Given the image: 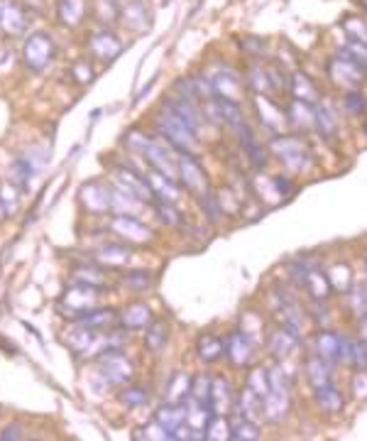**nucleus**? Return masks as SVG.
I'll use <instances>...</instances> for the list:
<instances>
[{"label":"nucleus","mask_w":367,"mask_h":441,"mask_svg":"<svg viewBox=\"0 0 367 441\" xmlns=\"http://www.w3.org/2000/svg\"><path fill=\"white\" fill-rule=\"evenodd\" d=\"M20 206V189L18 184L13 182H5L0 184V209H3L5 216H10V213H15Z\"/></svg>","instance_id":"37998d69"},{"label":"nucleus","mask_w":367,"mask_h":441,"mask_svg":"<svg viewBox=\"0 0 367 441\" xmlns=\"http://www.w3.org/2000/svg\"><path fill=\"white\" fill-rule=\"evenodd\" d=\"M144 179H147L149 189H152L154 199H162V201L177 204V199H179V187H177V182H174V179L164 177V174H162V172H157V169H149V174H147Z\"/></svg>","instance_id":"b1692460"},{"label":"nucleus","mask_w":367,"mask_h":441,"mask_svg":"<svg viewBox=\"0 0 367 441\" xmlns=\"http://www.w3.org/2000/svg\"><path fill=\"white\" fill-rule=\"evenodd\" d=\"M111 228L120 235L125 243H149L152 240V228L144 225L142 220L135 216H127V213H116L111 220Z\"/></svg>","instance_id":"9b49d317"},{"label":"nucleus","mask_w":367,"mask_h":441,"mask_svg":"<svg viewBox=\"0 0 367 441\" xmlns=\"http://www.w3.org/2000/svg\"><path fill=\"white\" fill-rule=\"evenodd\" d=\"M71 79H74L76 84H91L93 66L86 59H76L74 64H71Z\"/></svg>","instance_id":"864d4df0"},{"label":"nucleus","mask_w":367,"mask_h":441,"mask_svg":"<svg viewBox=\"0 0 367 441\" xmlns=\"http://www.w3.org/2000/svg\"><path fill=\"white\" fill-rule=\"evenodd\" d=\"M89 49L96 59L113 61L123 52V42L111 32V30H96V32L89 35Z\"/></svg>","instance_id":"4468645a"},{"label":"nucleus","mask_w":367,"mask_h":441,"mask_svg":"<svg viewBox=\"0 0 367 441\" xmlns=\"http://www.w3.org/2000/svg\"><path fill=\"white\" fill-rule=\"evenodd\" d=\"M196 356L204 363H216L220 358H225V338H220L218 333H204L196 338Z\"/></svg>","instance_id":"412c9836"},{"label":"nucleus","mask_w":367,"mask_h":441,"mask_svg":"<svg viewBox=\"0 0 367 441\" xmlns=\"http://www.w3.org/2000/svg\"><path fill=\"white\" fill-rule=\"evenodd\" d=\"M123 282H125L127 287H132V290H147V287H152V273H147V270H130V273L123 275Z\"/></svg>","instance_id":"3c124183"},{"label":"nucleus","mask_w":367,"mask_h":441,"mask_svg":"<svg viewBox=\"0 0 367 441\" xmlns=\"http://www.w3.org/2000/svg\"><path fill=\"white\" fill-rule=\"evenodd\" d=\"M169 145V142H167ZM164 145V142L159 140H149V145L144 147V160H147V165L152 169H157V172H162L164 177L169 179H177V160L179 157H174V152L169 150V147Z\"/></svg>","instance_id":"ddd939ff"},{"label":"nucleus","mask_w":367,"mask_h":441,"mask_svg":"<svg viewBox=\"0 0 367 441\" xmlns=\"http://www.w3.org/2000/svg\"><path fill=\"white\" fill-rule=\"evenodd\" d=\"M328 76L338 86H345V89H358V86L363 84L365 71L360 69L358 64H353L348 56L340 52L338 56H333V59L328 61Z\"/></svg>","instance_id":"f8f14e48"},{"label":"nucleus","mask_w":367,"mask_h":441,"mask_svg":"<svg viewBox=\"0 0 367 441\" xmlns=\"http://www.w3.org/2000/svg\"><path fill=\"white\" fill-rule=\"evenodd\" d=\"M353 392H355V397H367V371L355 373V378H353Z\"/></svg>","instance_id":"13d9d810"},{"label":"nucleus","mask_w":367,"mask_h":441,"mask_svg":"<svg viewBox=\"0 0 367 441\" xmlns=\"http://www.w3.org/2000/svg\"><path fill=\"white\" fill-rule=\"evenodd\" d=\"M37 172V167L32 165V162L27 160V157H20V160H15V165H13V177H15V182L20 184V187H27L30 184V179H32V174Z\"/></svg>","instance_id":"09e8293b"},{"label":"nucleus","mask_w":367,"mask_h":441,"mask_svg":"<svg viewBox=\"0 0 367 441\" xmlns=\"http://www.w3.org/2000/svg\"><path fill=\"white\" fill-rule=\"evenodd\" d=\"M232 387L225 378H213L211 383V407H213L216 414H230L232 412Z\"/></svg>","instance_id":"393cba45"},{"label":"nucleus","mask_w":367,"mask_h":441,"mask_svg":"<svg viewBox=\"0 0 367 441\" xmlns=\"http://www.w3.org/2000/svg\"><path fill=\"white\" fill-rule=\"evenodd\" d=\"M345 108H348L350 113H355V116H360V113L367 111V99L358 89H350L348 96H345Z\"/></svg>","instance_id":"6e6d98bb"},{"label":"nucleus","mask_w":367,"mask_h":441,"mask_svg":"<svg viewBox=\"0 0 367 441\" xmlns=\"http://www.w3.org/2000/svg\"><path fill=\"white\" fill-rule=\"evenodd\" d=\"M206 79L211 81V89H213L216 99H228L240 104L242 99V79L232 66L228 64H216L211 71H206Z\"/></svg>","instance_id":"423d86ee"},{"label":"nucleus","mask_w":367,"mask_h":441,"mask_svg":"<svg viewBox=\"0 0 367 441\" xmlns=\"http://www.w3.org/2000/svg\"><path fill=\"white\" fill-rule=\"evenodd\" d=\"M255 108H257V116H260L262 128H267L270 132H279L284 123H287V113L279 108L270 96L255 94Z\"/></svg>","instance_id":"dca6fc26"},{"label":"nucleus","mask_w":367,"mask_h":441,"mask_svg":"<svg viewBox=\"0 0 367 441\" xmlns=\"http://www.w3.org/2000/svg\"><path fill=\"white\" fill-rule=\"evenodd\" d=\"M270 150L279 157L284 167H289L292 172H304L311 165V152L304 145L299 137L292 135H275L270 140Z\"/></svg>","instance_id":"f03ea898"},{"label":"nucleus","mask_w":367,"mask_h":441,"mask_svg":"<svg viewBox=\"0 0 367 441\" xmlns=\"http://www.w3.org/2000/svg\"><path fill=\"white\" fill-rule=\"evenodd\" d=\"M225 358H228L235 368H242L252 361V341L240 329L230 331L228 336H225Z\"/></svg>","instance_id":"2eb2a0df"},{"label":"nucleus","mask_w":367,"mask_h":441,"mask_svg":"<svg viewBox=\"0 0 367 441\" xmlns=\"http://www.w3.org/2000/svg\"><path fill=\"white\" fill-rule=\"evenodd\" d=\"M304 373H306V380L311 383V387L330 383V363L323 361L318 353H311V356L304 361Z\"/></svg>","instance_id":"c85d7f7f"},{"label":"nucleus","mask_w":367,"mask_h":441,"mask_svg":"<svg viewBox=\"0 0 367 441\" xmlns=\"http://www.w3.org/2000/svg\"><path fill=\"white\" fill-rule=\"evenodd\" d=\"M189 392H191V378L186 373L177 371L167 383V402L184 404L189 399Z\"/></svg>","instance_id":"c9c22d12"},{"label":"nucleus","mask_w":367,"mask_h":441,"mask_svg":"<svg viewBox=\"0 0 367 441\" xmlns=\"http://www.w3.org/2000/svg\"><path fill=\"white\" fill-rule=\"evenodd\" d=\"M84 13H86V0H59V5H56L59 23L69 25V27L79 25L81 18H84Z\"/></svg>","instance_id":"e433bc0d"},{"label":"nucleus","mask_w":367,"mask_h":441,"mask_svg":"<svg viewBox=\"0 0 367 441\" xmlns=\"http://www.w3.org/2000/svg\"><path fill=\"white\" fill-rule=\"evenodd\" d=\"M272 184H275V189L279 192V197H287V194H292V182H289L287 177H282V174L272 177Z\"/></svg>","instance_id":"052dcab7"},{"label":"nucleus","mask_w":367,"mask_h":441,"mask_svg":"<svg viewBox=\"0 0 367 441\" xmlns=\"http://www.w3.org/2000/svg\"><path fill=\"white\" fill-rule=\"evenodd\" d=\"M299 346V336L297 333H292L289 329H275L267 336V348H270V353L275 358H287L292 356L294 351H297Z\"/></svg>","instance_id":"5701e85b"},{"label":"nucleus","mask_w":367,"mask_h":441,"mask_svg":"<svg viewBox=\"0 0 367 441\" xmlns=\"http://www.w3.org/2000/svg\"><path fill=\"white\" fill-rule=\"evenodd\" d=\"M152 204H154V209H157L159 220H162L164 225L179 223V213H177V209H174V204H172V201H162V199H154Z\"/></svg>","instance_id":"603ef678"},{"label":"nucleus","mask_w":367,"mask_h":441,"mask_svg":"<svg viewBox=\"0 0 367 441\" xmlns=\"http://www.w3.org/2000/svg\"><path fill=\"white\" fill-rule=\"evenodd\" d=\"M287 120L292 123L294 128H301V130H306V128L313 125V106L311 104H304V101H289L287 106Z\"/></svg>","instance_id":"72a5a7b5"},{"label":"nucleus","mask_w":367,"mask_h":441,"mask_svg":"<svg viewBox=\"0 0 367 441\" xmlns=\"http://www.w3.org/2000/svg\"><path fill=\"white\" fill-rule=\"evenodd\" d=\"M74 282H81V285L103 290V287H106V275H103L96 265H81V268L74 270Z\"/></svg>","instance_id":"79ce46f5"},{"label":"nucleus","mask_w":367,"mask_h":441,"mask_svg":"<svg viewBox=\"0 0 367 441\" xmlns=\"http://www.w3.org/2000/svg\"><path fill=\"white\" fill-rule=\"evenodd\" d=\"M113 179H116V184H118V189H120V192L135 197L137 201H142V204H152L154 201V194H152V189H149L147 179L139 177V174L132 167H125V165L116 167V169H113Z\"/></svg>","instance_id":"1a4fd4ad"},{"label":"nucleus","mask_w":367,"mask_h":441,"mask_svg":"<svg viewBox=\"0 0 367 441\" xmlns=\"http://www.w3.org/2000/svg\"><path fill=\"white\" fill-rule=\"evenodd\" d=\"M98 373L111 385H127L135 375V368L120 348H106L98 353Z\"/></svg>","instance_id":"20e7f679"},{"label":"nucleus","mask_w":367,"mask_h":441,"mask_svg":"<svg viewBox=\"0 0 367 441\" xmlns=\"http://www.w3.org/2000/svg\"><path fill=\"white\" fill-rule=\"evenodd\" d=\"M230 414H242V417L257 422L260 417H265V412H262V397L245 385L240 392H237V397L232 399V412Z\"/></svg>","instance_id":"6ab92c4d"},{"label":"nucleus","mask_w":367,"mask_h":441,"mask_svg":"<svg viewBox=\"0 0 367 441\" xmlns=\"http://www.w3.org/2000/svg\"><path fill=\"white\" fill-rule=\"evenodd\" d=\"M25 434H23V424H18V422H13V424H8V427L0 432V439L3 441H15V439H23Z\"/></svg>","instance_id":"bf43d9fd"},{"label":"nucleus","mask_w":367,"mask_h":441,"mask_svg":"<svg viewBox=\"0 0 367 441\" xmlns=\"http://www.w3.org/2000/svg\"><path fill=\"white\" fill-rule=\"evenodd\" d=\"M120 20L135 32H142V30H149V10L144 8L142 0H125L120 3Z\"/></svg>","instance_id":"aec40b11"},{"label":"nucleus","mask_w":367,"mask_h":441,"mask_svg":"<svg viewBox=\"0 0 367 441\" xmlns=\"http://www.w3.org/2000/svg\"><path fill=\"white\" fill-rule=\"evenodd\" d=\"M301 287L306 290V294H311V299H328V294H330L328 275L321 273L316 265H313L311 273L306 275V280H304Z\"/></svg>","instance_id":"f704fd0d"},{"label":"nucleus","mask_w":367,"mask_h":441,"mask_svg":"<svg viewBox=\"0 0 367 441\" xmlns=\"http://www.w3.org/2000/svg\"><path fill=\"white\" fill-rule=\"evenodd\" d=\"M149 140H152V137L142 135V132H137V130H130V132L125 135L127 147H132V150H137V152H144V147L149 145Z\"/></svg>","instance_id":"4d7b16f0"},{"label":"nucleus","mask_w":367,"mask_h":441,"mask_svg":"<svg viewBox=\"0 0 367 441\" xmlns=\"http://www.w3.org/2000/svg\"><path fill=\"white\" fill-rule=\"evenodd\" d=\"M98 292H101V290H96V287L74 282V285H71L69 290L64 292V297L56 302V309H59V314L64 316V319L76 321L81 314H86V311L96 306Z\"/></svg>","instance_id":"f257e3e1"},{"label":"nucleus","mask_w":367,"mask_h":441,"mask_svg":"<svg viewBox=\"0 0 367 441\" xmlns=\"http://www.w3.org/2000/svg\"><path fill=\"white\" fill-rule=\"evenodd\" d=\"M211 383H213V378L206 375V373H199V375L191 378L189 399H194V402H201V404H211Z\"/></svg>","instance_id":"58836bf2"},{"label":"nucleus","mask_w":367,"mask_h":441,"mask_svg":"<svg viewBox=\"0 0 367 441\" xmlns=\"http://www.w3.org/2000/svg\"><path fill=\"white\" fill-rule=\"evenodd\" d=\"M56 54L54 39L49 32H32L23 44V61L30 71H42L51 64Z\"/></svg>","instance_id":"39448f33"},{"label":"nucleus","mask_w":367,"mask_h":441,"mask_svg":"<svg viewBox=\"0 0 367 441\" xmlns=\"http://www.w3.org/2000/svg\"><path fill=\"white\" fill-rule=\"evenodd\" d=\"M177 179L182 182V187L194 197H201V194L211 192V182L206 177V169L201 167V162L196 160L191 152H179L177 160Z\"/></svg>","instance_id":"0eeeda50"},{"label":"nucleus","mask_w":367,"mask_h":441,"mask_svg":"<svg viewBox=\"0 0 367 441\" xmlns=\"http://www.w3.org/2000/svg\"><path fill=\"white\" fill-rule=\"evenodd\" d=\"M169 341V324L162 319L152 321V324L144 329V348L149 353H159Z\"/></svg>","instance_id":"473e14b6"},{"label":"nucleus","mask_w":367,"mask_h":441,"mask_svg":"<svg viewBox=\"0 0 367 441\" xmlns=\"http://www.w3.org/2000/svg\"><path fill=\"white\" fill-rule=\"evenodd\" d=\"M348 363H353L355 371H367V341L365 338H360V341H353L350 343V356H348Z\"/></svg>","instance_id":"8fccbe9b"},{"label":"nucleus","mask_w":367,"mask_h":441,"mask_svg":"<svg viewBox=\"0 0 367 441\" xmlns=\"http://www.w3.org/2000/svg\"><path fill=\"white\" fill-rule=\"evenodd\" d=\"M316 353L323 358V361H328L330 366H335V363H348L350 341L343 336V333L323 329L316 333Z\"/></svg>","instance_id":"6e6552de"},{"label":"nucleus","mask_w":367,"mask_h":441,"mask_svg":"<svg viewBox=\"0 0 367 441\" xmlns=\"http://www.w3.org/2000/svg\"><path fill=\"white\" fill-rule=\"evenodd\" d=\"M313 125L318 128V132L323 137H335V132H338V118H335L330 104L318 101L316 108H313Z\"/></svg>","instance_id":"7c9ffc66"},{"label":"nucleus","mask_w":367,"mask_h":441,"mask_svg":"<svg viewBox=\"0 0 367 441\" xmlns=\"http://www.w3.org/2000/svg\"><path fill=\"white\" fill-rule=\"evenodd\" d=\"M81 204L89 213H106L113 209V189L103 182H86L79 189Z\"/></svg>","instance_id":"9d476101"},{"label":"nucleus","mask_w":367,"mask_h":441,"mask_svg":"<svg viewBox=\"0 0 367 441\" xmlns=\"http://www.w3.org/2000/svg\"><path fill=\"white\" fill-rule=\"evenodd\" d=\"M230 439L232 441H257L260 439V427L252 419L242 417V414H230Z\"/></svg>","instance_id":"2f4dec72"},{"label":"nucleus","mask_w":367,"mask_h":441,"mask_svg":"<svg viewBox=\"0 0 367 441\" xmlns=\"http://www.w3.org/2000/svg\"><path fill=\"white\" fill-rule=\"evenodd\" d=\"M328 282H330V290H338V292H348L353 287V275H350V268L345 263H338L328 270Z\"/></svg>","instance_id":"a19ab883"},{"label":"nucleus","mask_w":367,"mask_h":441,"mask_svg":"<svg viewBox=\"0 0 367 441\" xmlns=\"http://www.w3.org/2000/svg\"><path fill=\"white\" fill-rule=\"evenodd\" d=\"M154 422H157L164 432H169V437H172V441H174L177 439V432L186 422V402L184 404H177V402L162 404V407L154 412Z\"/></svg>","instance_id":"f3484780"},{"label":"nucleus","mask_w":367,"mask_h":441,"mask_svg":"<svg viewBox=\"0 0 367 441\" xmlns=\"http://www.w3.org/2000/svg\"><path fill=\"white\" fill-rule=\"evenodd\" d=\"M118 399H120L125 407L135 409V407H144L149 402V392L147 387H139V385H125L118 392Z\"/></svg>","instance_id":"ea45409f"},{"label":"nucleus","mask_w":367,"mask_h":441,"mask_svg":"<svg viewBox=\"0 0 367 441\" xmlns=\"http://www.w3.org/2000/svg\"><path fill=\"white\" fill-rule=\"evenodd\" d=\"M340 52L348 56L353 64H358L363 71H367V44L365 42H355V39H348V42H345V47L340 49Z\"/></svg>","instance_id":"49530a36"},{"label":"nucleus","mask_w":367,"mask_h":441,"mask_svg":"<svg viewBox=\"0 0 367 441\" xmlns=\"http://www.w3.org/2000/svg\"><path fill=\"white\" fill-rule=\"evenodd\" d=\"M201 204V209H204V216L211 220V223H218L220 216H223V206H220V199L213 197V192H206L201 194V197H196Z\"/></svg>","instance_id":"a18cd8bd"},{"label":"nucleus","mask_w":367,"mask_h":441,"mask_svg":"<svg viewBox=\"0 0 367 441\" xmlns=\"http://www.w3.org/2000/svg\"><path fill=\"white\" fill-rule=\"evenodd\" d=\"M174 91H177V99L182 101H189V104H196L199 101V94H196V86H194V79H177L174 81Z\"/></svg>","instance_id":"5fc2aeb1"},{"label":"nucleus","mask_w":367,"mask_h":441,"mask_svg":"<svg viewBox=\"0 0 367 441\" xmlns=\"http://www.w3.org/2000/svg\"><path fill=\"white\" fill-rule=\"evenodd\" d=\"M245 385L265 399V395L270 392V371H267V368H252Z\"/></svg>","instance_id":"c03bdc74"},{"label":"nucleus","mask_w":367,"mask_h":441,"mask_svg":"<svg viewBox=\"0 0 367 441\" xmlns=\"http://www.w3.org/2000/svg\"><path fill=\"white\" fill-rule=\"evenodd\" d=\"M289 91L294 94V99L304 101V104L316 106L318 101H321V94H318L316 84H313V81L309 79L304 71H294L292 79H289Z\"/></svg>","instance_id":"4be33fe9"},{"label":"nucleus","mask_w":367,"mask_h":441,"mask_svg":"<svg viewBox=\"0 0 367 441\" xmlns=\"http://www.w3.org/2000/svg\"><path fill=\"white\" fill-rule=\"evenodd\" d=\"M313 399H316L318 407L328 414H335L343 409V395H340V390L335 387L333 383H325V385L313 387Z\"/></svg>","instance_id":"cd10ccee"},{"label":"nucleus","mask_w":367,"mask_h":441,"mask_svg":"<svg viewBox=\"0 0 367 441\" xmlns=\"http://www.w3.org/2000/svg\"><path fill=\"white\" fill-rule=\"evenodd\" d=\"M343 32L348 39H355V42H365L367 44V23L360 18H345L343 20Z\"/></svg>","instance_id":"de8ad7c7"},{"label":"nucleus","mask_w":367,"mask_h":441,"mask_svg":"<svg viewBox=\"0 0 367 441\" xmlns=\"http://www.w3.org/2000/svg\"><path fill=\"white\" fill-rule=\"evenodd\" d=\"M154 321L152 309L144 302H132L120 311V326L127 331H142Z\"/></svg>","instance_id":"a211bd4d"},{"label":"nucleus","mask_w":367,"mask_h":441,"mask_svg":"<svg viewBox=\"0 0 367 441\" xmlns=\"http://www.w3.org/2000/svg\"><path fill=\"white\" fill-rule=\"evenodd\" d=\"M157 130L179 152H191V147L196 145V132L186 125L182 118H177L167 108H162V113L157 116Z\"/></svg>","instance_id":"7ed1b4c3"},{"label":"nucleus","mask_w":367,"mask_h":441,"mask_svg":"<svg viewBox=\"0 0 367 441\" xmlns=\"http://www.w3.org/2000/svg\"><path fill=\"white\" fill-rule=\"evenodd\" d=\"M96 260L103 265H111V268H123L130 260V248L125 243H106L98 248Z\"/></svg>","instance_id":"c756f323"},{"label":"nucleus","mask_w":367,"mask_h":441,"mask_svg":"<svg viewBox=\"0 0 367 441\" xmlns=\"http://www.w3.org/2000/svg\"><path fill=\"white\" fill-rule=\"evenodd\" d=\"M348 302H350V311H353L358 319L367 316V285L365 282H353L348 292Z\"/></svg>","instance_id":"4c0bfd02"},{"label":"nucleus","mask_w":367,"mask_h":441,"mask_svg":"<svg viewBox=\"0 0 367 441\" xmlns=\"http://www.w3.org/2000/svg\"><path fill=\"white\" fill-rule=\"evenodd\" d=\"M98 341V333L89 329V326L79 324V321H74V329H69L64 333V343L71 348L74 353H86L91 351V346Z\"/></svg>","instance_id":"bb28decb"},{"label":"nucleus","mask_w":367,"mask_h":441,"mask_svg":"<svg viewBox=\"0 0 367 441\" xmlns=\"http://www.w3.org/2000/svg\"><path fill=\"white\" fill-rule=\"evenodd\" d=\"M25 13L13 0H0V27L10 35H20L25 30Z\"/></svg>","instance_id":"a878e982"}]
</instances>
